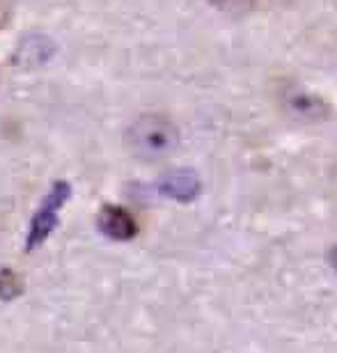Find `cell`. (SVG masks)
I'll use <instances>...</instances> for the list:
<instances>
[{"label": "cell", "mask_w": 337, "mask_h": 353, "mask_svg": "<svg viewBox=\"0 0 337 353\" xmlns=\"http://www.w3.org/2000/svg\"><path fill=\"white\" fill-rule=\"evenodd\" d=\"M179 133L174 124L163 115H143L126 131V147L143 161H156L174 150Z\"/></svg>", "instance_id": "obj_1"}, {"label": "cell", "mask_w": 337, "mask_h": 353, "mask_svg": "<svg viewBox=\"0 0 337 353\" xmlns=\"http://www.w3.org/2000/svg\"><path fill=\"white\" fill-rule=\"evenodd\" d=\"M96 228L112 241H131L138 234V221L122 204H103L96 214Z\"/></svg>", "instance_id": "obj_3"}, {"label": "cell", "mask_w": 337, "mask_h": 353, "mask_svg": "<svg viewBox=\"0 0 337 353\" xmlns=\"http://www.w3.org/2000/svg\"><path fill=\"white\" fill-rule=\"evenodd\" d=\"M23 294V278L14 268H0V301H14Z\"/></svg>", "instance_id": "obj_5"}, {"label": "cell", "mask_w": 337, "mask_h": 353, "mask_svg": "<svg viewBox=\"0 0 337 353\" xmlns=\"http://www.w3.org/2000/svg\"><path fill=\"white\" fill-rule=\"evenodd\" d=\"M159 193L161 195H167V197H174V200H191V197L198 195L200 190V183L195 179L193 172H172V174H165L163 179L156 183Z\"/></svg>", "instance_id": "obj_4"}, {"label": "cell", "mask_w": 337, "mask_h": 353, "mask_svg": "<svg viewBox=\"0 0 337 353\" xmlns=\"http://www.w3.org/2000/svg\"><path fill=\"white\" fill-rule=\"evenodd\" d=\"M212 5H216L223 12H248L252 10L255 0H209Z\"/></svg>", "instance_id": "obj_6"}, {"label": "cell", "mask_w": 337, "mask_h": 353, "mask_svg": "<svg viewBox=\"0 0 337 353\" xmlns=\"http://www.w3.org/2000/svg\"><path fill=\"white\" fill-rule=\"evenodd\" d=\"M69 197H72V183L65 179L53 181V186L48 188L44 200H41L37 211H34L30 218V228H28V236H25L28 252L37 250L39 245H44L48 241V236H51L55 228H58L60 211L65 209Z\"/></svg>", "instance_id": "obj_2"}]
</instances>
